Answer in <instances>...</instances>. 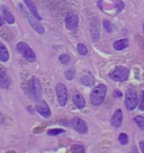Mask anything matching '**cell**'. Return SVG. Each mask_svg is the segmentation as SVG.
<instances>
[{
  "instance_id": "1",
  "label": "cell",
  "mask_w": 144,
  "mask_h": 153,
  "mask_svg": "<svg viewBox=\"0 0 144 153\" xmlns=\"http://www.w3.org/2000/svg\"><path fill=\"white\" fill-rule=\"evenodd\" d=\"M98 8L108 15H117L125 8V4L123 0H98L97 2Z\"/></svg>"
},
{
  "instance_id": "2",
  "label": "cell",
  "mask_w": 144,
  "mask_h": 153,
  "mask_svg": "<svg viewBox=\"0 0 144 153\" xmlns=\"http://www.w3.org/2000/svg\"><path fill=\"white\" fill-rule=\"evenodd\" d=\"M107 94V87L102 83H99L92 89L90 94V101L94 106H99L104 102V99Z\"/></svg>"
},
{
  "instance_id": "3",
  "label": "cell",
  "mask_w": 144,
  "mask_h": 153,
  "mask_svg": "<svg viewBox=\"0 0 144 153\" xmlns=\"http://www.w3.org/2000/svg\"><path fill=\"white\" fill-rule=\"evenodd\" d=\"M18 7L20 8V10H22V13L25 15V17H26V19H27V22H28V24L32 26V28L36 32V33L39 34H43L44 33V27L41 25V23H39V20L37 18H35L33 15L30 14V11L27 9H25V7L22 4H18Z\"/></svg>"
},
{
  "instance_id": "4",
  "label": "cell",
  "mask_w": 144,
  "mask_h": 153,
  "mask_svg": "<svg viewBox=\"0 0 144 153\" xmlns=\"http://www.w3.org/2000/svg\"><path fill=\"white\" fill-rule=\"evenodd\" d=\"M17 51L20 55H23V57L27 62H35L36 61V54L27 43L19 42L17 44Z\"/></svg>"
},
{
  "instance_id": "5",
  "label": "cell",
  "mask_w": 144,
  "mask_h": 153,
  "mask_svg": "<svg viewBox=\"0 0 144 153\" xmlns=\"http://www.w3.org/2000/svg\"><path fill=\"white\" fill-rule=\"evenodd\" d=\"M128 76H130V70L126 67H116L109 74L111 80L116 82L126 81L128 79Z\"/></svg>"
},
{
  "instance_id": "6",
  "label": "cell",
  "mask_w": 144,
  "mask_h": 153,
  "mask_svg": "<svg viewBox=\"0 0 144 153\" xmlns=\"http://www.w3.org/2000/svg\"><path fill=\"white\" fill-rule=\"evenodd\" d=\"M125 107L126 109L128 110H133L135 109V107L139 104V97H137V92L130 88L128 90L126 91V95H125Z\"/></svg>"
},
{
  "instance_id": "7",
  "label": "cell",
  "mask_w": 144,
  "mask_h": 153,
  "mask_svg": "<svg viewBox=\"0 0 144 153\" xmlns=\"http://www.w3.org/2000/svg\"><path fill=\"white\" fill-rule=\"evenodd\" d=\"M29 90H30V95L34 98V100L37 101L41 99V97H42V86H41L39 78L32 76V79L29 80Z\"/></svg>"
},
{
  "instance_id": "8",
  "label": "cell",
  "mask_w": 144,
  "mask_h": 153,
  "mask_svg": "<svg viewBox=\"0 0 144 153\" xmlns=\"http://www.w3.org/2000/svg\"><path fill=\"white\" fill-rule=\"evenodd\" d=\"M89 30H90V36L94 42H97L100 36V24L97 17H92L89 23Z\"/></svg>"
},
{
  "instance_id": "9",
  "label": "cell",
  "mask_w": 144,
  "mask_h": 153,
  "mask_svg": "<svg viewBox=\"0 0 144 153\" xmlns=\"http://www.w3.org/2000/svg\"><path fill=\"white\" fill-rule=\"evenodd\" d=\"M55 91H56V97L61 107H64L68 102V89L63 83H58L55 86Z\"/></svg>"
},
{
  "instance_id": "10",
  "label": "cell",
  "mask_w": 144,
  "mask_h": 153,
  "mask_svg": "<svg viewBox=\"0 0 144 153\" xmlns=\"http://www.w3.org/2000/svg\"><path fill=\"white\" fill-rule=\"evenodd\" d=\"M35 102H36V105H35L36 111L44 118H50L51 117V109H50V106L48 105V102L43 99H39Z\"/></svg>"
},
{
  "instance_id": "11",
  "label": "cell",
  "mask_w": 144,
  "mask_h": 153,
  "mask_svg": "<svg viewBox=\"0 0 144 153\" xmlns=\"http://www.w3.org/2000/svg\"><path fill=\"white\" fill-rule=\"evenodd\" d=\"M71 125L74 128V131H77L79 134H86L88 132V126H87L86 122L79 117H73L71 120Z\"/></svg>"
},
{
  "instance_id": "12",
  "label": "cell",
  "mask_w": 144,
  "mask_h": 153,
  "mask_svg": "<svg viewBox=\"0 0 144 153\" xmlns=\"http://www.w3.org/2000/svg\"><path fill=\"white\" fill-rule=\"evenodd\" d=\"M78 24H79V18H78V16L73 14H69L67 15V17H65V27L68 29H76L77 28Z\"/></svg>"
},
{
  "instance_id": "13",
  "label": "cell",
  "mask_w": 144,
  "mask_h": 153,
  "mask_svg": "<svg viewBox=\"0 0 144 153\" xmlns=\"http://www.w3.org/2000/svg\"><path fill=\"white\" fill-rule=\"evenodd\" d=\"M122 122H123V111L120 109H117L114 113L113 117H111V126L117 128V127H120V125H122Z\"/></svg>"
},
{
  "instance_id": "14",
  "label": "cell",
  "mask_w": 144,
  "mask_h": 153,
  "mask_svg": "<svg viewBox=\"0 0 144 153\" xmlns=\"http://www.w3.org/2000/svg\"><path fill=\"white\" fill-rule=\"evenodd\" d=\"M1 11H2V15H4V19H5L6 23L13 25L15 23V17L14 15L10 13V10L6 7V6H1Z\"/></svg>"
},
{
  "instance_id": "15",
  "label": "cell",
  "mask_w": 144,
  "mask_h": 153,
  "mask_svg": "<svg viewBox=\"0 0 144 153\" xmlns=\"http://www.w3.org/2000/svg\"><path fill=\"white\" fill-rule=\"evenodd\" d=\"M73 102L77 107L78 109H83L85 106H86V100L83 98V96L80 94H74L73 95Z\"/></svg>"
},
{
  "instance_id": "16",
  "label": "cell",
  "mask_w": 144,
  "mask_h": 153,
  "mask_svg": "<svg viewBox=\"0 0 144 153\" xmlns=\"http://www.w3.org/2000/svg\"><path fill=\"white\" fill-rule=\"evenodd\" d=\"M80 83L83 85V86L90 87L95 83V78L90 73H86V74L81 76V78H80Z\"/></svg>"
},
{
  "instance_id": "17",
  "label": "cell",
  "mask_w": 144,
  "mask_h": 153,
  "mask_svg": "<svg viewBox=\"0 0 144 153\" xmlns=\"http://www.w3.org/2000/svg\"><path fill=\"white\" fill-rule=\"evenodd\" d=\"M9 60V52L8 48L5 46V44L0 42V62H7Z\"/></svg>"
},
{
  "instance_id": "18",
  "label": "cell",
  "mask_w": 144,
  "mask_h": 153,
  "mask_svg": "<svg viewBox=\"0 0 144 153\" xmlns=\"http://www.w3.org/2000/svg\"><path fill=\"white\" fill-rule=\"evenodd\" d=\"M113 46L116 51H122V50H125V48L128 46V39L127 38H122V39H118V41H115Z\"/></svg>"
},
{
  "instance_id": "19",
  "label": "cell",
  "mask_w": 144,
  "mask_h": 153,
  "mask_svg": "<svg viewBox=\"0 0 144 153\" xmlns=\"http://www.w3.org/2000/svg\"><path fill=\"white\" fill-rule=\"evenodd\" d=\"M25 4H26V6H27V8H28V10L30 11V14L33 15L35 18H37L39 20H41V16H39V11H37V9H36V7H35V5L33 4V1L32 0H24Z\"/></svg>"
},
{
  "instance_id": "20",
  "label": "cell",
  "mask_w": 144,
  "mask_h": 153,
  "mask_svg": "<svg viewBox=\"0 0 144 153\" xmlns=\"http://www.w3.org/2000/svg\"><path fill=\"white\" fill-rule=\"evenodd\" d=\"M10 85V80L8 76L6 74L4 71H0V88L2 89H7Z\"/></svg>"
},
{
  "instance_id": "21",
  "label": "cell",
  "mask_w": 144,
  "mask_h": 153,
  "mask_svg": "<svg viewBox=\"0 0 144 153\" xmlns=\"http://www.w3.org/2000/svg\"><path fill=\"white\" fill-rule=\"evenodd\" d=\"M134 123L137 125V127L140 129L144 131V117L143 116H135L134 117Z\"/></svg>"
},
{
  "instance_id": "22",
  "label": "cell",
  "mask_w": 144,
  "mask_h": 153,
  "mask_svg": "<svg viewBox=\"0 0 144 153\" xmlns=\"http://www.w3.org/2000/svg\"><path fill=\"white\" fill-rule=\"evenodd\" d=\"M64 76L67 78V80H73L74 76H76V70L70 68V69H68L67 71L64 72Z\"/></svg>"
},
{
  "instance_id": "23",
  "label": "cell",
  "mask_w": 144,
  "mask_h": 153,
  "mask_svg": "<svg viewBox=\"0 0 144 153\" xmlns=\"http://www.w3.org/2000/svg\"><path fill=\"white\" fill-rule=\"evenodd\" d=\"M77 50H78V53H79L80 55H83V56H86L87 53H88V50H87V48H86V45H85V44L79 43L77 45Z\"/></svg>"
},
{
  "instance_id": "24",
  "label": "cell",
  "mask_w": 144,
  "mask_h": 153,
  "mask_svg": "<svg viewBox=\"0 0 144 153\" xmlns=\"http://www.w3.org/2000/svg\"><path fill=\"white\" fill-rule=\"evenodd\" d=\"M118 141H120V143L122 145H126L128 143V135L126 133H120L118 135Z\"/></svg>"
},
{
  "instance_id": "25",
  "label": "cell",
  "mask_w": 144,
  "mask_h": 153,
  "mask_svg": "<svg viewBox=\"0 0 144 153\" xmlns=\"http://www.w3.org/2000/svg\"><path fill=\"white\" fill-rule=\"evenodd\" d=\"M63 133H64V129L62 128H53L48 131V135H50V136H56V135H60V134Z\"/></svg>"
},
{
  "instance_id": "26",
  "label": "cell",
  "mask_w": 144,
  "mask_h": 153,
  "mask_svg": "<svg viewBox=\"0 0 144 153\" xmlns=\"http://www.w3.org/2000/svg\"><path fill=\"white\" fill-rule=\"evenodd\" d=\"M102 24H104V27H105L106 32H108V33H111V32L114 30V26L111 25V22H108V20H105Z\"/></svg>"
},
{
  "instance_id": "27",
  "label": "cell",
  "mask_w": 144,
  "mask_h": 153,
  "mask_svg": "<svg viewBox=\"0 0 144 153\" xmlns=\"http://www.w3.org/2000/svg\"><path fill=\"white\" fill-rule=\"evenodd\" d=\"M59 61L62 63V64H67L70 61V56L68 54H62V55L59 56Z\"/></svg>"
},
{
  "instance_id": "28",
  "label": "cell",
  "mask_w": 144,
  "mask_h": 153,
  "mask_svg": "<svg viewBox=\"0 0 144 153\" xmlns=\"http://www.w3.org/2000/svg\"><path fill=\"white\" fill-rule=\"evenodd\" d=\"M140 110L144 111V91H142L141 94V98H140V105H139Z\"/></svg>"
},
{
  "instance_id": "29",
  "label": "cell",
  "mask_w": 144,
  "mask_h": 153,
  "mask_svg": "<svg viewBox=\"0 0 144 153\" xmlns=\"http://www.w3.org/2000/svg\"><path fill=\"white\" fill-rule=\"evenodd\" d=\"M71 151L72 152H85V149L82 148L81 145H74L71 149Z\"/></svg>"
},
{
  "instance_id": "30",
  "label": "cell",
  "mask_w": 144,
  "mask_h": 153,
  "mask_svg": "<svg viewBox=\"0 0 144 153\" xmlns=\"http://www.w3.org/2000/svg\"><path fill=\"white\" fill-rule=\"evenodd\" d=\"M140 150H141V152L144 153V140L140 141Z\"/></svg>"
},
{
  "instance_id": "31",
  "label": "cell",
  "mask_w": 144,
  "mask_h": 153,
  "mask_svg": "<svg viewBox=\"0 0 144 153\" xmlns=\"http://www.w3.org/2000/svg\"><path fill=\"white\" fill-rule=\"evenodd\" d=\"M114 96L115 97H122V92H120V90H114Z\"/></svg>"
},
{
  "instance_id": "32",
  "label": "cell",
  "mask_w": 144,
  "mask_h": 153,
  "mask_svg": "<svg viewBox=\"0 0 144 153\" xmlns=\"http://www.w3.org/2000/svg\"><path fill=\"white\" fill-rule=\"evenodd\" d=\"M4 24H5V19H4V17H1V16H0V27H1Z\"/></svg>"
},
{
  "instance_id": "33",
  "label": "cell",
  "mask_w": 144,
  "mask_h": 153,
  "mask_svg": "<svg viewBox=\"0 0 144 153\" xmlns=\"http://www.w3.org/2000/svg\"><path fill=\"white\" fill-rule=\"evenodd\" d=\"M143 27H144V25H143ZM143 30H144V28H143Z\"/></svg>"
}]
</instances>
